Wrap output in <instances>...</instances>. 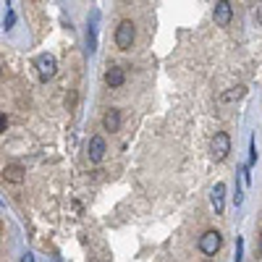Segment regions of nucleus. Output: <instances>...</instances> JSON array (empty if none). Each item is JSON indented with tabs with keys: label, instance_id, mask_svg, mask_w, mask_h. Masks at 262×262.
<instances>
[{
	"label": "nucleus",
	"instance_id": "obj_1",
	"mask_svg": "<svg viewBox=\"0 0 262 262\" xmlns=\"http://www.w3.org/2000/svg\"><path fill=\"white\" fill-rule=\"evenodd\" d=\"M134 37H137L134 24H131L128 18H126V21H121L118 29H116V45H118L121 50H128L131 45H134Z\"/></svg>",
	"mask_w": 262,
	"mask_h": 262
},
{
	"label": "nucleus",
	"instance_id": "obj_2",
	"mask_svg": "<svg viewBox=\"0 0 262 262\" xmlns=\"http://www.w3.org/2000/svg\"><path fill=\"white\" fill-rule=\"evenodd\" d=\"M228 152H231V137L226 134V131H217L215 139H212V158L221 163L228 158Z\"/></svg>",
	"mask_w": 262,
	"mask_h": 262
},
{
	"label": "nucleus",
	"instance_id": "obj_3",
	"mask_svg": "<svg viewBox=\"0 0 262 262\" xmlns=\"http://www.w3.org/2000/svg\"><path fill=\"white\" fill-rule=\"evenodd\" d=\"M37 71H39V79H42V81H50V79L55 76V71H58L55 58H53L50 53L39 55V58H37Z\"/></svg>",
	"mask_w": 262,
	"mask_h": 262
},
{
	"label": "nucleus",
	"instance_id": "obj_4",
	"mask_svg": "<svg viewBox=\"0 0 262 262\" xmlns=\"http://www.w3.org/2000/svg\"><path fill=\"white\" fill-rule=\"evenodd\" d=\"M212 18H215L217 27H228V24H231L233 8H231L228 0H217V3H215V11H212Z\"/></svg>",
	"mask_w": 262,
	"mask_h": 262
},
{
	"label": "nucleus",
	"instance_id": "obj_5",
	"mask_svg": "<svg viewBox=\"0 0 262 262\" xmlns=\"http://www.w3.org/2000/svg\"><path fill=\"white\" fill-rule=\"evenodd\" d=\"M221 244H223V236L217 231H205L202 238H200V249L205 254H215L217 249H221Z\"/></svg>",
	"mask_w": 262,
	"mask_h": 262
},
{
	"label": "nucleus",
	"instance_id": "obj_6",
	"mask_svg": "<svg viewBox=\"0 0 262 262\" xmlns=\"http://www.w3.org/2000/svg\"><path fill=\"white\" fill-rule=\"evenodd\" d=\"M105 152H107L105 139H102V137H92V139H90V160H92V163H100V160L105 158Z\"/></svg>",
	"mask_w": 262,
	"mask_h": 262
},
{
	"label": "nucleus",
	"instance_id": "obj_7",
	"mask_svg": "<svg viewBox=\"0 0 262 262\" xmlns=\"http://www.w3.org/2000/svg\"><path fill=\"white\" fill-rule=\"evenodd\" d=\"M212 207H215L217 215L223 212V207H226V184H215V189H212Z\"/></svg>",
	"mask_w": 262,
	"mask_h": 262
},
{
	"label": "nucleus",
	"instance_id": "obj_8",
	"mask_svg": "<svg viewBox=\"0 0 262 262\" xmlns=\"http://www.w3.org/2000/svg\"><path fill=\"white\" fill-rule=\"evenodd\" d=\"M126 81V76H123V69H118V66H111V69L105 71V84L107 86H121Z\"/></svg>",
	"mask_w": 262,
	"mask_h": 262
},
{
	"label": "nucleus",
	"instance_id": "obj_9",
	"mask_svg": "<svg viewBox=\"0 0 262 262\" xmlns=\"http://www.w3.org/2000/svg\"><path fill=\"white\" fill-rule=\"evenodd\" d=\"M3 176H6V181L18 184V181H24V168H21V165H6L3 168Z\"/></svg>",
	"mask_w": 262,
	"mask_h": 262
},
{
	"label": "nucleus",
	"instance_id": "obj_10",
	"mask_svg": "<svg viewBox=\"0 0 262 262\" xmlns=\"http://www.w3.org/2000/svg\"><path fill=\"white\" fill-rule=\"evenodd\" d=\"M102 126H105V131H118L121 128V113L118 111H107L105 118H102Z\"/></svg>",
	"mask_w": 262,
	"mask_h": 262
},
{
	"label": "nucleus",
	"instance_id": "obj_11",
	"mask_svg": "<svg viewBox=\"0 0 262 262\" xmlns=\"http://www.w3.org/2000/svg\"><path fill=\"white\" fill-rule=\"evenodd\" d=\"M257 163V144H254V139H249V163H247V168H252Z\"/></svg>",
	"mask_w": 262,
	"mask_h": 262
},
{
	"label": "nucleus",
	"instance_id": "obj_12",
	"mask_svg": "<svg viewBox=\"0 0 262 262\" xmlns=\"http://www.w3.org/2000/svg\"><path fill=\"white\" fill-rule=\"evenodd\" d=\"M13 21H16V13H13V11H8V13H6V21H3V27H6V29H11V27H13Z\"/></svg>",
	"mask_w": 262,
	"mask_h": 262
},
{
	"label": "nucleus",
	"instance_id": "obj_13",
	"mask_svg": "<svg viewBox=\"0 0 262 262\" xmlns=\"http://www.w3.org/2000/svg\"><path fill=\"white\" fill-rule=\"evenodd\" d=\"M244 95V86H236V92H228V95H223V100H233V97H242Z\"/></svg>",
	"mask_w": 262,
	"mask_h": 262
},
{
	"label": "nucleus",
	"instance_id": "obj_14",
	"mask_svg": "<svg viewBox=\"0 0 262 262\" xmlns=\"http://www.w3.org/2000/svg\"><path fill=\"white\" fill-rule=\"evenodd\" d=\"M242 249H244V242L238 238V242H236V262H242Z\"/></svg>",
	"mask_w": 262,
	"mask_h": 262
},
{
	"label": "nucleus",
	"instance_id": "obj_15",
	"mask_svg": "<svg viewBox=\"0 0 262 262\" xmlns=\"http://www.w3.org/2000/svg\"><path fill=\"white\" fill-rule=\"evenodd\" d=\"M0 128H3V131L8 128V116H6V113H3V118H0Z\"/></svg>",
	"mask_w": 262,
	"mask_h": 262
},
{
	"label": "nucleus",
	"instance_id": "obj_16",
	"mask_svg": "<svg viewBox=\"0 0 262 262\" xmlns=\"http://www.w3.org/2000/svg\"><path fill=\"white\" fill-rule=\"evenodd\" d=\"M21 262H34V257L32 254H24V257H21Z\"/></svg>",
	"mask_w": 262,
	"mask_h": 262
},
{
	"label": "nucleus",
	"instance_id": "obj_17",
	"mask_svg": "<svg viewBox=\"0 0 262 262\" xmlns=\"http://www.w3.org/2000/svg\"><path fill=\"white\" fill-rule=\"evenodd\" d=\"M259 257H262V238H259Z\"/></svg>",
	"mask_w": 262,
	"mask_h": 262
}]
</instances>
